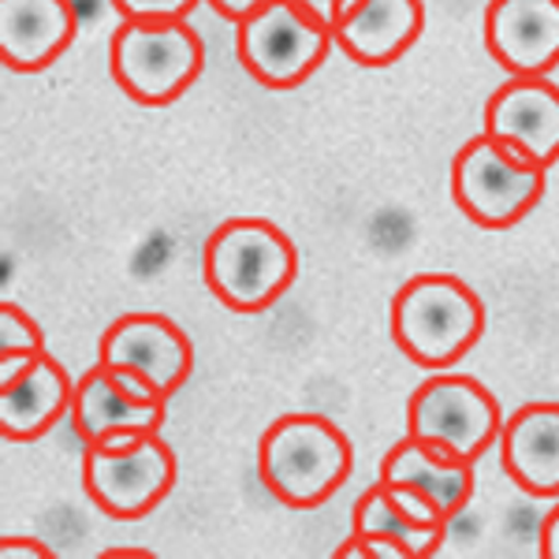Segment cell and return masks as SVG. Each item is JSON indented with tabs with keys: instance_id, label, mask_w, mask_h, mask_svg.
<instances>
[{
	"instance_id": "d6986e66",
	"label": "cell",
	"mask_w": 559,
	"mask_h": 559,
	"mask_svg": "<svg viewBox=\"0 0 559 559\" xmlns=\"http://www.w3.org/2000/svg\"><path fill=\"white\" fill-rule=\"evenodd\" d=\"M41 324L20 302H0V358L8 355H45Z\"/></svg>"
},
{
	"instance_id": "cb8c5ba5",
	"label": "cell",
	"mask_w": 559,
	"mask_h": 559,
	"mask_svg": "<svg viewBox=\"0 0 559 559\" xmlns=\"http://www.w3.org/2000/svg\"><path fill=\"white\" fill-rule=\"evenodd\" d=\"M537 552H540V559H559V500L548 508V515L540 519Z\"/></svg>"
},
{
	"instance_id": "4fadbf2b",
	"label": "cell",
	"mask_w": 559,
	"mask_h": 559,
	"mask_svg": "<svg viewBox=\"0 0 559 559\" xmlns=\"http://www.w3.org/2000/svg\"><path fill=\"white\" fill-rule=\"evenodd\" d=\"M79 12L71 0H0V60L8 71L38 75L75 45Z\"/></svg>"
},
{
	"instance_id": "7402d4cb",
	"label": "cell",
	"mask_w": 559,
	"mask_h": 559,
	"mask_svg": "<svg viewBox=\"0 0 559 559\" xmlns=\"http://www.w3.org/2000/svg\"><path fill=\"white\" fill-rule=\"evenodd\" d=\"M336 559H411V552H407V545H400L395 537L350 534L344 545L336 548Z\"/></svg>"
},
{
	"instance_id": "8992f818",
	"label": "cell",
	"mask_w": 559,
	"mask_h": 559,
	"mask_svg": "<svg viewBox=\"0 0 559 559\" xmlns=\"http://www.w3.org/2000/svg\"><path fill=\"white\" fill-rule=\"evenodd\" d=\"M500 429V400L471 373L437 369L407 400V437L463 463H477L489 452Z\"/></svg>"
},
{
	"instance_id": "484cf974",
	"label": "cell",
	"mask_w": 559,
	"mask_h": 559,
	"mask_svg": "<svg viewBox=\"0 0 559 559\" xmlns=\"http://www.w3.org/2000/svg\"><path fill=\"white\" fill-rule=\"evenodd\" d=\"M295 4H299L302 12L310 15V20H318L321 26H329V31H332V23H336L344 0H295Z\"/></svg>"
},
{
	"instance_id": "ba28073f",
	"label": "cell",
	"mask_w": 559,
	"mask_h": 559,
	"mask_svg": "<svg viewBox=\"0 0 559 559\" xmlns=\"http://www.w3.org/2000/svg\"><path fill=\"white\" fill-rule=\"evenodd\" d=\"M336 49L332 31L302 12L295 0H269L250 20L236 23V52L247 75L265 90L310 83Z\"/></svg>"
},
{
	"instance_id": "277c9868",
	"label": "cell",
	"mask_w": 559,
	"mask_h": 559,
	"mask_svg": "<svg viewBox=\"0 0 559 559\" xmlns=\"http://www.w3.org/2000/svg\"><path fill=\"white\" fill-rule=\"evenodd\" d=\"M202 71L205 45L187 20H120L108 38V75L134 105H173L202 79Z\"/></svg>"
},
{
	"instance_id": "ac0fdd59",
	"label": "cell",
	"mask_w": 559,
	"mask_h": 559,
	"mask_svg": "<svg viewBox=\"0 0 559 559\" xmlns=\"http://www.w3.org/2000/svg\"><path fill=\"white\" fill-rule=\"evenodd\" d=\"M350 534H369V537H395L400 545H407L411 559H429L440 552L448 537V526H418L414 519L403 515L400 503L388 496L384 481L377 477L369 489L355 500V519H350Z\"/></svg>"
},
{
	"instance_id": "9a60e30c",
	"label": "cell",
	"mask_w": 559,
	"mask_h": 559,
	"mask_svg": "<svg viewBox=\"0 0 559 559\" xmlns=\"http://www.w3.org/2000/svg\"><path fill=\"white\" fill-rule=\"evenodd\" d=\"M71 429L83 444H105L116 437H139V432H160L168 418V403L134 400L116 384V377L97 362L75 381L71 400Z\"/></svg>"
},
{
	"instance_id": "ffe728a7",
	"label": "cell",
	"mask_w": 559,
	"mask_h": 559,
	"mask_svg": "<svg viewBox=\"0 0 559 559\" xmlns=\"http://www.w3.org/2000/svg\"><path fill=\"white\" fill-rule=\"evenodd\" d=\"M202 0H112L120 20L139 23H165V20H191V12Z\"/></svg>"
},
{
	"instance_id": "2e32d148",
	"label": "cell",
	"mask_w": 559,
	"mask_h": 559,
	"mask_svg": "<svg viewBox=\"0 0 559 559\" xmlns=\"http://www.w3.org/2000/svg\"><path fill=\"white\" fill-rule=\"evenodd\" d=\"M71 400H75V381L64 362L45 350L23 377L0 384V432L12 444L41 440L60 418L71 414Z\"/></svg>"
},
{
	"instance_id": "5bb4252c",
	"label": "cell",
	"mask_w": 559,
	"mask_h": 559,
	"mask_svg": "<svg viewBox=\"0 0 559 559\" xmlns=\"http://www.w3.org/2000/svg\"><path fill=\"white\" fill-rule=\"evenodd\" d=\"M500 463L519 492L534 500H559V403H522L503 418Z\"/></svg>"
},
{
	"instance_id": "603a6c76",
	"label": "cell",
	"mask_w": 559,
	"mask_h": 559,
	"mask_svg": "<svg viewBox=\"0 0 559 559\" xmlns=\"http://www.w3.org/2000/svg\"><path fill=\"white\" fill-rule=\"evenodd\" d=\"M57 552H52L45 540L38 537H4L0 540V559H52Z\"/></svg>"
},
{
	"instance_id": "52a82bcc",
	"label": "cell",
	"mask_w": 559,
	"mask_h": 559,
	"mask_svg": "<svg viewBox=\"0 0 559 559\" xmlns=\"http://www.w3.org/2000/svg\"><path fill=\"white\" fill-rule=\"evenodd\" d=\"M545 176L548 173L526 165L503 142L481 131L455 153L452 198L459 213L477 228L503 231L537 210V202L545 198Z\"/></svg>"
},
{
	"instance_id": "5b68a950",
	"label": "cell",
	"mask_w": 559,
	"mask_h": 559,
	"mask_svg": "<svg viewBox=\"0 0 559 559\" xmlns=\"http://www.w3.org/2000/svg\"><path fill=\"white\" fill-rule=\"evenodd\" d=\"M179 481L176 452L160 432L83 444V489L102 515L116 522L146 519Z\"/></svg>"
},
{
	"instance_id": "9c48e42d",
	"label": "cell",
	"mask_w": 559,
	"mask_h": 559,
	"mask_svg": "<svg viewBox=\"0 0 559 559\" xmlns=\"http://www.w3.org/2000/svg\"><path fill=\"white\" fill-rule=\"evenodd\" d=\"M97 362L134 369L173 400L194 369V344L168 313H123L102 332Z\"/></svg>"
},
{
	"instance_id": "d4e9b609",
	"label": "cell",
	"mask_w": 559,
	"mask_h": 559,
	"mask_svg": "<svg viewBox=\"0 0 559 559\" xmlns=\"http://www.w3.org/2000/svg\"><path fill=\"white\" fill-rule=\"evenodd\" d=\"M205 4L213 8L221 20H228L231 26L242 23V20H250V15L258 12V8H265L269 0H205Z\"/></svg>"
},
{
	"instance_id": "30bf717a",
	"label": "cell",
	"mask_w": 559,
	"mask_h": 559,
	"mask_svg": "<svg viewBox=\"0 0 559 559\" xmlns=\"http://www.w3.org/2000/svg\"><path fill=\"white\" fill-rule=\"evenodd\" d=\"M485 134L548 173L559 165V86L548 75L508 79L485 102Z\"/></svg>"
},
{
	"instance_id": "44dd1931",
	"label": "cell",
	"mask_w": 559,
	"mask_h": 559,
	"mask_svg": "<svg viewBox=\"0 0 559 559\" xmlns=\"http://www.w3.org/2000/svg\"><path fill=\"white\" fill-rule=\"evenodd\" d=\"M384 489H388V496H392V500L403 508V515L414 519L418 526H452L444 511H440L426 492L411 489V485H392V481H384Z\"/></svg>"
},
{
	"instance_id": "7c38bea8",
	"label": "cell",
	"mask_w": 559,
	"mask_h": 559,
	"mask_svg": "<svg viewBox=\"0 0 559 559\" xmlns=\"http://www.w3.org/2000/svg\"><path fill=\"white\" fill-rule=\"evenodd\" d=\"M426 34V0H344L332 41L358 68L403 60Z\"/></svg>"
},
{
	"instance_id": "3957f363",
	"label": "cell",
	"mask_w": 559,
	"mask_h": 559,
	"mask_svg": "<svg viewBox=\"0 0 559 559\" xmlns=\"http://www.w3.org/2000/svg\"><path fill=\"white\" fill-rule=\"evenodd\" d=\"M485 336V302L452 273H418L392 299V340L414 366L452 369Z\"/></svg>"
},
{
	"instance_id": "8fae6325",
	"label": "cell",
	"mask_w": 559,
	"mask_h": 559,
	"mask_svg": "<svg viewBox=\"0 0 559 559\" xmlns=\"http://www.w3.org/2000/svg\"><path fill=\"white\" fill-rule=\"evenodd\" d=\"M481 34L511 79H540L559 68V0H489Z\"/></svg>"
},
{
	"instance_id": "7a4b0ae2",
	"label": "cell",
	"mask_w": 559,
	"mask_h": 559,
	"mask_svg": "<svg viewBox=\"0 0 559 559\" xmlns=\"http://www.w3.org/2000/svg\"><path fill=\"white\" fill-rule=\"evenodd\" d=\"M355 471V444L332 418L313 411L280 414L258 440V477L276 503L313 511Z\"/></svg>"
},
{
	"instance_id": "e0dca14e",
	"label": "cell",
	"mask_w": 559,
	"mask_h": 559,
	"mask_svg": "<svg viewBox=\"0 0 559 559\" xmlns=\"http://www.w3.org/2000/svg\"><path fill=\"white\" fill-rule=\"evenodd\" d=\"M381 481L411 485V489L426 492L448 515V522L463 515V508H471L474 489H477L474 463H463V459L437 452V448L421 444V440L407 437V432H403L400 444L388 448V455L381 463Z\"/></svg>"
},
{
	"instance_id": "6da1fadb",
	"label": "cell",
	"mask_w": 559,
	"mask_h": 559,
	"mask_svg": "<svg viewBox=\"0 0 559 559\" xmlns=\"http://www.w3.org/2000/svg\"><path fill=\"white\" fill-rule=\"evenodd\" d=\"M202 280L224 310L261 313L295 287L299 250L292 236L265 216H231L205 239Z\"/></svg>"
},
{
	"instance_id": "4316f807",
	"label": "cell",
	"mask_w": 559,
	"mask_h": 559,
	"mask_svg": "<svg viewBox=\"0 0 559 559\" xmlns=\"http://www.w3.org/2000/svg\"><path fill=\"white\" fill-rule=\"evenodd\" d=\"M105 559H153L150 548H128V545H112L102 552Z\"/></svg>"
}]
</instances>
